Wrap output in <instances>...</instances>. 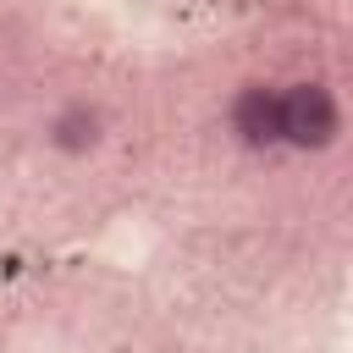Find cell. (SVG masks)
<instances>
[{
	"label": "cell",
	"instance_id": "obj_1",
	"mask_svg": "<svg viewBox=\"0 0 353 353\" xmlns=\"http://www.w3.org/2000/svg\"><path fill=\"white\" fill-rule=\"evenodd\" d=\"M276 110H281V143H298V149H325L342 127V110H336V94L325 83H292L276 94Z\"/></svg>",
	"mask_w": 353,
	"mask_h": 353
},
{
	"label": "cell",
	"instance_id": "obj_2",
	"mask_svg": "<svg viewBox=\"0 0 353 353\" xmlns=\"http://www.w3.org/2000/svg\"><path fill=\"white\" fill-rule=\"evenodd\" d=\"M232 127L243 132V143L265 149L281 143V110H276V88H243L232 105Z\"/></svg>",
	"mask_w": 353,
	"mask_h": 353
},
{
	"label": "cell",
	"instance_id": "obj_3",
	"mask_svg": "<svg viewBox=\"0 0 353 353\" xmlns=\"http://www.w3.org/2000/svg\"><path fill=\"white\" fill-rule=\"evenodd\" d=\"M61 143H72V149L77 143H94V116H66L61 121Z\"/></svg>",
	"mask_w": 353,
	"mask_h": 353
}]
</instances>
